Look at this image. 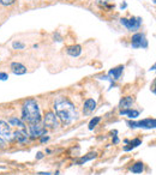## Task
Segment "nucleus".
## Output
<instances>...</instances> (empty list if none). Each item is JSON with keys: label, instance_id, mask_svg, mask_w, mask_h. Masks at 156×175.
<instances>
[{"label": "nucleus", "instance_id": "1", "mask_svg": "<svg viewBox=\"0 0 156 175\" xmlns=\"http://www.w3.org/2000/svg\"><path fill=\"white\" fill-rule=\"evenodd\" d=\"M55 115L60 119V121L65 125H70L78 119V113L74 104L67 97L59 96L54 101Z\"/></svg>", "mask_w": 156, "mask_h": 175}, {"label": "nucleus", "instance_id": "2", "mask_svg": "<svg viewBox=\"0 0 156 175\" xmlns=\"http://www.w3.org/2000/svg\"><path fill=\"white\" fill-rule=\"evenodd\" d=\"M22 120L29 124H39L42 120L41 110L35 100H27L23 104Z\"/></svg>", "mask_w": 156, "mask_h": 175}, {"label": "nucleus", "instance_id": "3", "mask_svg": "<svg viewBox=\"0 0 156 175\" xmlns=\"http://www.w3.org/2000/svg\"><path fill=\"white\" fill-rule=\"evenodd\" d=\"M127 125L131 128L141 127V128H147V130H154L156 127V120L155 119H144L141 121H127Z\"/></svg>", "mask_w": 156, "mask_h": 175}, {"label": "nucleus", "instance_id": "4", "mask_svg": "<svg viewBox=\"0 0 156 175\" xmlns=\"http://www.w3.org/2000/svg\"><path fill=\"white\" fill-rule=\"evenodd\" d=\"M120 23L123 24L126 29H129L131 31H137L138 29L142 25V18L139 17H132V18L127 19V18H121Z\"/></svg>", "mask_w": 156, "mask_h": 175}, {"label": "nucleus", "instance_id": "5", "mask_svg": "<svg viewBox=\"0 0 156 175\" xmlns=\"http://www.w3.org/2000/svg\"><path fill=\"white\" fill-rule=\"evenodd\" d=\"M43 126L46 128H50V130H55V128L59 126V122H58V116L55 115V113L53 112H47L43 118Z\"/></svg>", "mask_w": 156, "mask_h": 175}, {"label": "nucleus", "instance_id": "6", "mask_svg": "<svg viewBox=\"0 0 156 175\" xmlns=\"http://www.w3.org/2000/svg\"><path fill=\"white\" fill-rule=\"evenodd\" d=\"M131 46L133 48H147L148 47V41L144 36V34L136 32L131 38Z\"/></svg>", "mask_w": 156, "mask_h": 175}, {"label": "nucleus", "instance_id": "7", "mask_svg": "<svg viewBox=\"0 0 156 175\" xmlns=\"http://www.w3.org/2000/svg\"><path fill=\"white\" fill-rule=\"evenodd\" d=\"M29 132H30L33 138H40L41 136H44L47 133V128L40 122L39 124H31L30 127H29Z\"/></svg>", "mask_w": 156, "mask_h": 175}, {"label": "nucleus", "instance_id": "8", "mask_svg": "<svg viewBox=\"0 0 156 175\" xmlns=\"http://www.w3.org/2000/svg\"><path fill=\"white\" fill-rule=\"evenodd\" d=\"M0 137L5 139V141H11V139H12L11 126L4 120H0Z\"/></svg>", "mask_w": 156, "mask_h": 175}, {"label": "nucleus", "instance_id": "9", "mask_svg": "<svg viewBox=\"0 0 156 175\" xmlns=\"http://www.w3.org/2000/svg\"><path fill=\"white\" fill-rule=\"evenodd\" d=\"M96 109V101L94 98H88L85 102H84V106H83V113L85 115H89L91 114L94 110Z\"/></svg>", "mask_w": 156, "mask_h": 175}, {"label": "nucleus", "instance_id": "10", "mask_svg": "<svg viewBox=\"0 0 156 175\" xmlns=\"http://www.w3.org/2000/svg\"><path fill=\"white\" fill-rule=\"evenodd\" d=\"M133 103H135V97L133 96H125L120 100L119 108L120 109H129L130 107L133 106Z\"/></svg>", "mask_w": 156, "mask_h": 175}, {"label": "nucleus", "instance_id": "11", "mask_svg": "<svg viewBox=\"0 0 156 175\" xmlns=\"http://www.w3.org/2000/svg\"><path fill=\"white\" fill-rule=\"evenodd\" d=\"M11 71L17 76H22L27 73V67L21 62H12L11 64Z\"/></svg>", "mask_w": 156, "mask_h": 175}, {"label": "nucleus", "instance_id": "12", "mask_svg": "<svg viewBox=\"0 0 156 175\" xmlns=\"http://www.w3.org/2000/svg\"><path fill=\"white\" fill-rule=\"evenodd\" d=\"M123 71H124V66L123 65H120L118 67H114V68H112L111 71L108 72V77L111 78L113 82L118 80L121 77V74H123Z\"/></svg>", "mask_w": 156, "mask_h": 175}, {"label": "nucleus", "instance_id": "13", "mask_svg": "<svg viewBox=\"0 0 156 175\" xmlns=\"http://www.w3.org/2000/svg\"><path fill=\"white\" fill-rule=\"evenodd\" d=\"M120 115H123V116H129L130 119H136L137 116H139V110H136V109H120V112H119Z\"/></svg>", "mask_w": 156, "mask_h": 175}, {"label": "nucleus", "instance_id": "14", "mask_svg": "<svg viewBox=\"0 0 156 175\" xmlns=\"http://www.w3.org/2000/svg\"><path fill=\"white\" fill-rule=\"evenodd\" d=\"M13 136H15V139L18 143H25V142H28V135H27V132L24 130L16 131L13 133Z\"/></svg>", "mask_w": 156, "mask_h": 175}, {"label": "nucleus", "instance_id": "15", "mask_svg": "<svg viewBox=\"0 0 156 175\" xmlns=\"http://www.w3.org/2000/svg\"><path fill=\"white\" fill-rule=\"evenodd\" d=\"M80 53H82V47L78 44H74V46H71V47L67 48V54L71 55L73 58H77L80 55Z\"/></svg>", "mask_w": 156, "mask_h": 175}, {"label": "nucleus", "instance_id": "16", "mask_svg": "<svg viewBox=\"0 0 156 175\" xmlns=\"http://www.w3.org/2000/svg\"><path fill=\"white\" fill-rule=\"evenodd\" d=\"M96 156H97L96 152H89L88 155H85V156H83V157H80V158L77 161V164L82 166V164H84V163H86L88 161H91V160L96 158Z\"/></svg>", "mask_w": 156, "mask_h": 175}, {"label": "nucleus", "instance_id": "17", "mask_svg": "<svg viewBox=\"0 0 156 175\" xmlns=\"http://www.w3.org/2000/svg\"><path fill=\"white\" fill-rule=\"evenodd\" d=\"M9 124L12 125V126H16V127H19L22 130L25 128V125H24V121L18 119V118H10L9 119Z\"/></svg>", "mask_w": 156, "mask_h": 175}, {"label": "nucleus", "instance_id": "18", "mask_svg": "<svg viewBox=\"0 0 156 175\" xmlns=\"http://www.w3.org/2000/svg\"><path fill=\"white\" fill-rule=\"evenodd\" d=\"M130 170L135 174H142L144 170V163L143 162H136L133 166L130 168Z\"/></svg>", "mask_w": 156, "mask_h": 175}, {"label": "nucleus", "instance_id": "19", "mask_svg": "<svg viewBox=\"0 0 156 175\" xmlns=\"http://www.w3.org/2000/svg\"><path fill=\"white\" fill-rule=\"evenodd\" d=\"M142 144V141L139 138H135L133 141H131L129 143V146H124V151H131L132 149H135L137 146H139V145Z\"/></svg>", "mask_w": 156, "mask_h": 175}, {"label": "nucleus", "instance_id": "20", "mask_svg": "<svg viewBox=\"0 0 156 175\" xmlns=\"http://www.w3.org/2000/svg\"><path fill=\"white\" fill-rule=\"evenodd\" d=\"M101 121V118L100 116H95V118H92L91 120H90V122H89V125H88V128L91 131V130H94V128L97 126V124Z\"/></svg>", "mask_w": 156, "mask_h": 175}, {"label": "nucleus", "instance_id": "21", "mask_svg": "<svg viewBox=\"0 0 156 175\" xmlns=\"http://www.w3.org/2000/svg\"><path fill=\"white\" fill-rule=\"evenodd\" d=\"M16 0H0V4L4 5V6H11V5L15 4Z\"/></svg>", "mask_w": 156, "mask_h": 175}, {"label": "nucleus", "instance_id": "22", "mask_svg": "<svg viewBox=\"0 0 156 175\" xmlns=\"http://www.w3.org/2000/svg\"><path fill=\"white\" fill-rule=\"evenodd\" d=\"M12 46L15 49H24V43H22V42H13Z\"/></svg>", "mask_w": 156, "mask_h": 175}, {"label": "nucleus", "instance_id": "23", "mask_svg": "<svg viewBox=\"0 0 156 175\" xmlns=\"http://www.w3.org/2000/svg\"><path fill=\"white\" fill-rule=\"evenodd\" d=\"M9 79V74L5 72H0V80H7Z\"/></svg>", "mask_w": 156, "mask_h": 175}, {"label": "nucleus", "instance_id": "24", "mask_svg": "<svg viewBox=\"0 0 156 175\" xmlns=\"http://www.w3.org/2000/svg\"><path fill=\"white\" fill-rule=\"evenodd\" d=\"M40 138H41V143H46V142L49 141V137H46V135L44 136H41Z\"/></svg>", "mask_w": 156, "mask_h": 175}, {"label": "nucleus", "instance_id": "25", "mask_svg": "<svg viewBox=\"0 0 156 175\" xmlns=\"http://www.w3.org/2000/svg\"><path fill=\"white\" fill-rule=\"evenodd\" d=\"M43 157H44L43 152H37V154H36V160H42Z\"/></svg>", "mask_w": 156, "mask_h": 175}, {"label": "nucleus", "instance_id": "26", "mask_svg": "<svg viewBox=\"0 0 156 175\" xmlns=\"http://www.w3.org/2000/svg\"><path fill=\"white\" fill-rule=\"evenodd\" d=\"M119 143V138L117 136H113V144H118Z\"/></svg>", "mask_w": 156, "mask_h": 175}, {"label": "nucleus", "instance_id": "27", "mask_svg": "<svg viewBox=\"0 0 156 175\" xmlns=\"http://www.w3.org/2000/svg\"><path fill=\"white\" fill-rule=\"evenodd\" d=\"M5 146V142H4V139L0 137V148H4Z\"/></svg>", "mask_w": 156, "mask_h": 175}, {"label": "nucleus", "instance_id": "28", "mask_svg": "<svg viewBox=\"0 0 156 175\" xmlns=\"http://www.w3.org/2000/svg\"><path fill=\"white\" fill-rule=\"evenodd\" d=\"M37 174H39V175H50L49 172H46V173H44V172H40V173H37Z\"/></svg>", "mask_w": 156, "mask_h": 175}, {"label": "nucleus", "instance_id": "29", "mask_svg": "<svg viewBox=\"0 0 156 175\" xmlns=\"http://www.w3.org/2000/svg\"><path fill=\"white\" fill-rule=\"evenodd\" d=\"M124 143H125V144H129V143H130V141H129V139H125Z\"/></svg>", "mask_w": 156, "mask_h": 175}, {"label": "nucleus", "instance_id": "30", "mask_svg": "<svg viewBox=\"0 0 156 175\" xmlns=\"http://www.w3.org/2000/svg\"><path fill=\"white\" fill-rule=\"evenodd\" d=\"M54 175H60V173H59V172H55V174H54Z\"/></svg>", "mask_w": 156, "mask_h": 175}]
</instances>
